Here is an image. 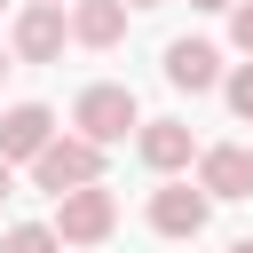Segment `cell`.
Instances as JSON below:
<instances>
[{"instance_id": "obj_1", "label": "cell", "mask_w": 253, "mask_h": 253, "mask_svg": "<svg viewBox=\"0 0 253 253\" xmlns=\"http://www.w3.org/2000/svg\"><path fill=\"white\" fill-rule=\"evenodd\" d=\"M71 126L95 142V150H111V142H126V134H142V111H134V87H119V79H95L79 103H71Z\"/></svg>"}, {"instance_id": "obj_2", "label": "cell", "mask_w": 253, "mask_h": 253, "mask_svg": "<svg viewBox=\"0 0 253 253\" xmlns=\"http://www.w3.org/2000/svg\"><path fill=\"white\" fill-rule=\"evenodd\" d=\"M32 182L47 190V198H71V190H87V182H103V150L87 142V134H55L40 158H32Z\"/></svg>"}, {"instance_id": "obj_3", "label": "cell", "mask_w": 253, "mask_h": 253, "mask_svg": "<svg viewBox=\"0 0 253 253\" xmlns=\"http://www.w3.org/2000/svg\"><path fill=\"white\" fill-rule=\"evenodd\" d=\"M111 229H119V198H111L103 182H87V190L55 198V237H63V245H103Z\"/></svg>"}, {"instance_id": "obj_4", "label": "cell", "mask_w": 253, "mask_h": 253, "mask_svg": "<svg viewBox=\"0 0 253 253\" xmlns=\"http://www.w3.org/2000/svg\"><path fill=\"white\" fill-rule=\"evenodd\" d=\"M206 213H213V198H206L198 182H158V190H150V229H158V237H198Z\"/></svg>"}, {"instance_id": "obj_5", "label": "cell", "mask_w": 253, "mask_h": 253, "mask_svg": "<svg viewBox=\"0 0 253 253\" xmlns=\"http://www.w3.org/2000/svg\"><path fill=\"white\" fill-rule=\"evenodd\" d=\"M63 40H71L63 0H32V8L16 16V55H24V63H55V55H63Z\"/></svg>"}, {"instance_id": "obj_6", "label": "cell", "mask_w": 253, "mask_h": 253, "mask_svg": "<svg viewBox=\"0 0 253 253\" xmlns=\"http://www.w3.org/2000/svg\"><path fill=\"white\" fill-rule=\"evenodd\" d=\"M47 142H55V111H47V103H16V111L0 119V158H8V166H32Z\"/></svg>"}, {"instance_id": "obj_7", "label": "cell", "mask_w": 253, "mask_h": 253, "mask_svg": "<svg viewBox=\"0 0 253 253\" xmlns=\"http://www.w3.org/2000/svg\"><path fill=\"white\" fill-rule=\"evenodd\" d=\"M198 190H206V198H253V150H245V142L198 150Z\"/></svg>"}, {"instance_id": "obj_8", "label": "cell", "mask_w": 253, "mask_h": 253, "mask_svg": "<svg viewBox=\"0 0 253 253\" xmlns=\"http://www.w3.org/2000/svg\"><path fill=\"white\" fill-rule=\"evenodd\" d=\"M166 87H182V95L221 87V47L213 40H166Z\"/></svg>"}, {"instance_id": "obj_9", "label": "cell", "mask_w": 253, "mask_h": 253, "mask_svg": "<svg viewBox=\"0 0 253 253\" xmlns=\"http://www.w3.org/2000/svg\"><path fill=\"white\" fill-rule=\"evenodd\" d=\"M134 150H142V166H150V174H182V166L198 158V134H190L182 119H142Z\"/></svg>"}, {"instance_id": "obj_10", "label": "cell", "mask_w": 253, "mask_h": 253, "mask_svg": "<svg viewBox=\"0 0 253 253\" xmlns=\"http://www.w3.org/2000/svg\"><path fill=\"white\" fill-rule=\"evenodd\" d=\"M71 40L79 47H119L126 40V0H79L71 8Z\"/></svg>"}, {"instance_id": "obj_11", "label": "cell", "mask_w": 253, "mask_h": 253, "mask_svg": "<svg viewBox=\"0 0 253 253\" xmlns=\"http://www.w3.org/2000/svg\"><path fill=\"white\" fill-rule=\"evenodd\" d=\"M0 253H63V237H55V221H16L0 237Z\"/></svg>"}, {"instance_id": "obj_12", "label": "cell", "mask_w": 253, "mask_h": 253, "mask_svg": "<svg viewBox=\"0 0 253 253\" xmlns=\"http://www.w3.org/2000/svg\"><path fill=\"white\" fill-rule=\"evenodd\" d=\"M221 95H229V111H237V119H253V63H237V71L221 79Z\"/></svg>"}, {"instance_id": "obj_13", "label": "cell", "mask_w": 253, "mask_h": 253, "mask_svg": "<svg viewBox=\"0 0 253 253\" xmlns=\"http://www.w3.org/2000/svg\"><path fill=\"white\" fill-rule=\"evenodd\" d=\"M229 40H237V55H253V0L229 8Z\"/></svg>"}, {"instance_id": "obj_14", "label": "cell", "mask_w": 253, "mask_h": 253, "mask_svg": "<svg viewBox=\"0 0 253 253\" xmlns=\"http://www.w3.org/2000/svg\"><path fill=\"white\" fill-rule=\"evenodd\" d=\"M8 190H16V166H8V158H0V198H8Z\"/></svg>"}, {"instance_id": "obj_15", "label": "cell", "mask_w": 253, "mask_h": 253, "mask_svg": "<svg viewBox=\"0 0 253 253\" xmlns=\"http://www.w3.org/2000/svg\"><path fill=\"white\" fill-rule=\"evenodd\" d=\"M190 8H237V0H190Z\"/></svg>"}, {"instance_id": "obj_16", "label": "cell", "mask_w": 253, "mask_h": 253, "mask_svg": "<svg viewBox=\"0 0 253 253\" xmlns=\"http://www.w3.org/2000/svg\"><path fill=\"white\" fill-rule=\"evenodd\" d=\"M229 253H253V237H237V245H229Z\"/></svg>"}, {"instance_id": "obj_17", "label": "cell", "mask_w": 253, "mask_h": 253, "mask_svg": "<svg viewBox=\"0 0 253 253\" xmlns=\"http://www.w3.org/2000/svg\"><path fill=\"white\" fill-rule=\"evenodd\" d=\"M126 8H158V0H126Z\"/></svg>"}, {"instance_id": "obj_18", "label": "cell", "mask_w": 253, "mask_h": 253, "mask_svg": "<svg viewBox=\"0 0 253 253\" xmlns=\"http://www.w3.org/2000/svg\"><path fill=\"white\" fill-rule=\"evenodd\" d=\"M0 79H8V55H0Z\"/></svg>"}, {"instance_id": "obj_19", "label": "cell", "mask_w": 253, "mask_h": 253, "mask_svg": "<svg viewBox=\"0 0 253 253\" xmlns=\"http://www.w3.org/2000/svg\"><path fill=\"white\" fill-rule=\"evenodd\" d=\"M0 8H8V0H0Z\"/></svg>"}]
</instances>
